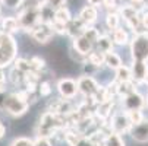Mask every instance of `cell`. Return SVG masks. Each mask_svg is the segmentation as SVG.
Segmentation results:
<instances>
[{"label":"cell","instance_id":"7","mask_svg":"<svg viewBox=\"0 0 148 146\" xmlns=\"http://www.w3.org/2000/svg\"><path fill=\"white\" fill-rule=\"evenodd\" d=\"M57 91L60 94L62 98L65 99H72L76 96L78 94V85H76V80L65 77V79H60L57 82Z\"/></svg>","mask_w":148,"mask_h":146},{"label":"cell","instance_id":"18","mask_svg":"<svg viewBox=\"0 0 148 146\" xmlns=\"http://www.w3.org/2000/svg\"><path fill=\"white\" fill-rule=\"evenodd\" d=\"M21 28H19V24H18V19L13 18V16H6L3 18L2 20V31L3 32H8V34H13V32H18Z\"/></svg>","mask_w":148,"mask_h":146},{"label":"cell","instance_id":"23","mask_svg":"<svg viewBox=\"0 0 148 146\" xmlns=\"http://www.w3.org/2000/svg\"><path fill=\"white\" fill-rule=\"evenodd\" d=\"M128 41H129V37H128V32L125 29H122L119 26L116 29H113V43L114 44L125 45V44H128Z\"/></svg>","mask_w":148,"mask_h":146},{"label":"cell","instance_id":"32","mask_svg":"<svg viewBox=\"0 0 148 146\" xmlns=\"http://www.w3.org/2000/svg\"><path fill=\"white\" fill-rule=\"evenodd\" d=\"M66 2H68V0H43V2H41V5L50 7L51 10H56V9H59V7H62V6H65Z\"/></svg>","mask_w":148,"mask_h":146},{"label":"cell","instance_id":"45","mask_svg":"<svg viewBox=\"0 0 148 146\" xmlns=\"http://www.w3.org/2000/svg\"><path fill=\"white\" fill-rule=\"evenodd\" d=\"M131 2H132V3H135V5H141V3L144 2V0H131Z\"/></svg>","mask_w":148,"mask_h":146},{"label":"cell","instance_id":"30","mask_svg":"<svg viewBox=\"0 0 148 146\" xmlns=\"http://www.w3.org/2000/svg\"><path fill=\"white\" fill-rule=\"evenodd\" d=\"M13 61H15V67H16L18 70H21V72L27 73V72L32 70V69H31L29 60H25V58H15Z\"/></svg>","mask_w":148,"mask_h":146},{"label":"cell","instance_id":"12","mask_svg":"<svg viewBox=\"0 0 148 146\" xmlns=\"http://www.w3.org/2000/svg\"><path fill=\"white\" fill-rule=\"evenodd\" d=\"M132 80L135 83H144L148 75V66H147V61H141V60H134L132 63Z\"/></svg>","mask_w":148,"mask_h":146},{"label":"cell","instance_id":"6","mask_svg":"<svg viewBox=\"0 0 148 146\" xmlns=\"http://www.w3.org/2000/svg\"><path fill=\"white\" fill-rule=\"evenodd\" d=\"M54 35V31L51 29L50 24H46V22H41L38 24L32 31H31V37L40 44H47L49 41L53 38Z\"/></svg>","mask_w":148,"mask_h":146},{"label":"cell","instance_id":"22","mask_svg":"<svg viewBox=\"0 0 148 146\" xmlns=\"http://www.w3.org/2000/svg\"><path fill=\"white\" fill-rule=\"evenodd\" d=\"M71 19H72V15H71V12L66 6H62V7L54 10V20H57V22L68 24Z\"/></svg>","mask_w":148,"mask_h":146},{"label":"cell","instance_id":"39","mask_svg":"<svg viewBox=\"0 0 148 146\" xmlns=\"http://www.w3.org/2000/svg\"><path fill=\"white\" fill-rule=\"evenodd\" d=\"M101 5L106 7V9H107V10H114L116 9V0H103V2H101Z\"/></svg>","mask_w":148,"mask_h":146},{"label":"cell","instance_id":"33","mask_svg":"<svg viewBox=\"0 0 148 146\" xmlns=\"http://www.w3.org/2000/svg\"><path fill=\"white\" fill-rule=\"evenodd\" d=\"M29 63H31V69L35 70V72H40V70H43L46 67V61L41 57H32L29 60Z\"/></svg>","mask_w":148,"mask_h":146},{"label":"cell","instance_id":"14","mask_svg":"<svg viewBox=\"0 0 148 146\" xmlns=\"http://www.w3.org/2000/svg\"><path fill=\"white\" fill-rule=\"evenodd\" d=\"M88 25H85L82 22V20L79 19V18H76V19H71L69 22L66 24V34L68 35H71L72 38H75V37H79V35H82L84 34V31H85V28H87Z\"/></svg>","mask_w":148,"mask_h":146},{"label":"cell","instance_id":"16","mask_svg":"<svg viewBox=\"0 0 148 146\" xmlns=\"http://www.w3.org/2000/svg\"><path fill=\"white\" fill-rule=\"evenodd\" d=\"M94 50L100 51V53H110L113 51V41L110 37L107 35H100L98 39H97V43L94 44Z\"/></svg>","mask_w":148,"mask_h":146},{"label":"cell","instance_id":"15","mask_svg":"<svg viewBox=\"0 0 148 146\" xmlns=\"http://www.w3.org/2000/svg\"><path fill=\"white\" fill-rule=\"evenodd\" d=\"M97 16H98V12H97V9H95V6H85L81 12H79V19L82 20L85 25H92L95 20H97Z\"/></svg>","mask_w":148,"mask_h":146},{"label":"cell","instance_id":"8","mask_svg":"<svg viewBox=\"0 0 148 146\" xmlns=\"http://www.w3.org/2000/svg\"><path fill=\"white\" fill-rule=\"evenodd\" d=\"M112 132H116L119 134H123V133H129V129H131V121L126 115V113H119L116 115H113L112 118Z\"/></svg>","mask_w":148,"mask_h":146},{"label":"cell","instance_id":"25","mask_svg":"<svg viewBox=\"0 0 148 146\" xmlns=\"http://www.w3.org/2000/svg\"><path fill=\"white\" fill-rule=\"evenodd\" d=\"M24 79H25V73L18 70L16 67H13L12 72L9 73V80H10L12 85H15V86L21 85V83H24Z\"/></svg>","mask_w":148,"mask_h":146},{"label":"cell","instance_id":"3","mask_svg":"<svg viewBox=\"0 0 148 146\" xmlns=\"http://www.w3.org/2000/svg\"><path fill=\"white\" fill-rule=\"evenodd\" d=\"M28 108H29V102L21 99L16 92L5 95V99H3V111L5 113H8L13 117H19V115L25 114Z\"/></svg>","mask_w":148,"mask_h":146},{"label":"cell","instance_id":"34","mask_svg":"<svg viewBox=\"0 0 148 146\" xmlns=\"http://www.w3.org/2000/svg\"><path fill=\"white\" fill-rule=\"evenodd\" d=\"M38 94L41 95V96H49L50 94H51V85H50V82H40L38 83Z\"/></svg>","mask_w":148,"mask_h":146},{"label":"cell","instance_id":"1","mask_svg":"<svg viewBox=\"0 0 148 146\" xmlns=\"http://www.w3.org/2000/svg\"><path fill=\"white\" fill-rule=\"evenodd\" d=\"M65 123H66V117L65 115H59V114H54L51 111H47V113L43 114V117H41V120H40L37 133H38V136L50 139L59 130L65 129V126H66Z\"/></svg>","mask_w":148,"mask_h":146},{"label":"cell","instance_id":"41","mask_svg":"<svg viewBox=\"0 0 148 146\" xmlns=\"http://www.w3.org/2000/svg\"><path fill=\"white\" fill-rule=\"evenodd\" d=\"M5 134H6V127H5V124L0 121V139H3Z\"/></svg>","mask_w":148,"mask_h":146},{"label":"cell","instance_id":"21","mask_svg":"<svg viewBox=\"0 0 148 146\" xmlns=\"http://www.w3.org/2000/svg\"><path fill=\"white\" fill-rule=\"evenodd\" d=\"M103 146H125V142L122 139V136L116 132H110L106 134Z\"/></svg>","mask_w":148,"mask_h":146},{"label":"cell","instance_id":"11","mask_svg":"<svg viewBox=\"0 0 148 146\" xmlns=\"http://www.w3.org/2000/svg\"><path fill=\"white\" fill-rule=\"evenodd\" d=\"M73 51H76L79 56L87 57L92 50H94V44L85 37V35H79L73 38Z\"/></svg>","mask_w":148,"mask_h":146},{"label":"cell","instance_id":"46","mask_svg":"<svg viewBox=\"0 0 148 146\" xmlns=\"http://www.w3.org/2000/svg\"><path fill=\"white\" fill-rule=\"evenodd\" d=\"M145 83H147V85H148V75H147V79H145Z\"/></svg>","mask_w":148,"mask_h":146},{"label":"cell","instance_id":"37","mask_svg":"<svg viewBox=\"0 0 148 146\" xmlns=\"http://www.w3.org/2000/svg\"><path fill=\"white\" fill-rule=\"evenodd\" d=\"M72 146H95V145L88 136H81Z\"/></svg>","mask_w":148,"mask_h":146},{"label":"cell","instance_id":"44","mask_svg":"<svg viewBox=\"0 0 148 146\" xmlns=\"http://www.w3.org/2000/svg\"><path fill=\"white\" fill-rule=\"evenodd\" d=\"M5 95L6 92H0V110L3 111V99H5Z\"/></svg>","mask_w":148,"mask_h":146},{"label":"cell","instance_id":"5","mask_svg":"<svg viewBox=\"0 0 148 146\" xmlns=\"http://www.w3.org/2000/svg\"><path fill=\"white\" fill-rule=\"evenodd\" d=\"M76 85H78V92H81L84 96H94L101 88L98 82L90 75L79 77L76 80Z\"/></svg>","mask_w":148,"mask_h":146},{"label":"cell","instance_id":"31","mask_svg":"<svg viewBox=\"0 0 148 146\" xmlns=\"http://www.w3.org/2000/svg\"><path fill=\"white\" fill-rule=\"evenodd\" d=\"M82 35H85L92 44H95V43H97V39H98V37H100V32H98V29H95L94 26H87Z\"/></svg>","mask_w":148,"mask_h":146},{"label":"cell","instance_id":"2","mask_svg":"<svg viewBox=\"0 0 148 146\" xmlns=\"http://www.w3.org/2000/svg\"><path fill=\"white\" fill-rule=\"evenodd\" d=\"M18 45L12 34L0 31V69L9 66L16 58Z\"/></svg>","mask_w":148,"mask_h":146},{"label":"cell","instance_id":"9","mask_svg":"<svg viewBox=\"0 0 148 146\" xmlns=\"http://www.w3.org/2000/svg\"><path fill=\"white\" fill-rule=\"evenodd\" d=\"M145 105H147L145 98L136 91L123 98V107L126 111L128 110H142Z\"/></svg>","mask_w":148,"mask_h":146},{"label":"cell","instance_id":"10","mask_svg":"<svg viewBox=\"0 0 148 146\" xmlns=\"http://www.w3.org/2000/svg\"><path fill=\"white\" fill-rule=\"evenodd\" d=\"M129 134L136 142H141V143L148 142V120H142L138 124H132L129 129Z\"/></svg>","mask_w":148,"mask_h":146},{"label":"cell","instance_id":"40","mask_svg":"<svg viewBox=\"0 0 148 146\" xmlns=\"http://www.w3.org/2000/svg\"><path fill=\"white\" fill-rule=\"evenodd\" d=\"M0 92H6V76L0 69Z\"/></svg>","mask_w":148,"mask_h":146},{"label":"cell","instance_id":"38","mask_svg":"<svg viewBox=\"0 0 148 146\" xmlns=\"http://www.w3.org/2000/svg\"><path fill=\"white\" fill-rule=\"evenodd\" d=\"M34 146H51V142L49 137H43V136H38L34 140Z\"/></svg>","mask_w":148,"mask_h":146},{"label":"cell","instance_id":"43","mask_svg":"<svg viewBox=\"0 0 148 146\" xmlns=\"http://www.w3.org/2000/svg\"><path fill=\"white\" fill-rule=\"evenodd\" d=\"M87 2H88L91 6H98V5H101L103 0H87Z\"/></svg>","mask_w":148,"mask_h":146},{"label":"cell","instance_id":"17","mask_svg":"<svg viewBox=\"0 0 148 146\" xmlns=\"http://www.w3.org/2000/svg\"><path fill=\"white\" fill-rule=\"evenodd\" d=\"M135 82L134 80H123V82H116V95L119 96H126L132 92H135Z\"/></svg>","mask_w":148,"mask_h":146},{"label":"cell","instance_id":"47","mask_svg":"<svg viewBox=\"0 0 148 146\" xmlns=\"http://www.w3.org/2000/svg\"><path fill=\"white\" fill-rule=\"evenodd\" d=\"M0 13H2V7H0Z\"/></svg>","mask_w":148,"mask_h":146},{"label":"cell","instance_id":"20","mask_svg":"<svg viewBox=\"0 0 148 146\" xmlns=\"http://www.w3.org/2000/svg\"><path fill=\"white\" fill-rule=\"evenodd\" d=\"M104 65L107 67H110V69H113V70H116L117 67L122 66V58L113 51L106 53L104 54Z\"/></svg>","mask_w":148,"mask_h":146},{"label":"cell","instance_id":"26","mask_svg":"<svg viewBox=\"0 0 148 146\" xmlns=\"http://www.w3.org/2000/svg\"><path fill=\"white\" fill-rule=\"evenodd\" d=\"M116 80L117 82H123V80H132V73L131 69L126 66H120L116 69Z\"/></svg>","mask_w":148,"mask_h":146},{"label":"cell","instance_id":"24","mask_svg":"<svg viewBox=\"0 0 148 146\" xmlns=\"http://www.w3.org/2000/svg\"><path fill=\"white\" fill-rule=\"evenodd\" d=\"M87 57H88V63H91V65L95 66L97 69L104 65V53H100V51H97V50H92Z\"/></svg>","mask_w":148,"mask_h":146},{"label":"cell","instance_id":"27","mask_svg":"<svg viewBox=\"0 0 148 146\" xmlns=\"http://www.w3.org/2000/svg\"><path fill=\"white\" fill-rule=\"evenodd\" d=\"M120 22V16L114 12H109L107 16H106V25L109 26V29H116L119 26Z\"/></svg>","mask_w":148,"mask_h":146},{"label":"cell","instance_id":"28","mask_svg":"<svg viewBox=\"0 0 148 146\" xmlns=\"http://www.w3.org/2000/svg\"><path fill=\"white\" fill-rule=\"evenodd\" d=\"M120 16L125 19V20H129V19H132V18H135V16H138V10L134 7V6H122V9H120Z\"/></svg>","mask_w":148,"mask_h":146},{"label":"cell","instance_id":"42","mask_svg":"<svg viewBox=\"0 0 148 146\" xmlns=\"http://www.w3.org/2000/svg\"><path fill=\"white\" fill-rule=\"evenodd\" d=\"M142 25H144L145 29H148V12L142 16Z\"/></svg>","mask_w":148,"mask_h":146},{"label":"cell","instance_id":"29","mask_svg":"<svg viewBox=\"0 0 148 146\" xmlns=\"http://www.w3.org/2000/svg\"><path fill=\"white\" fill-rule=\"evenodd\" d=\"M126 115H128L131 124H138V123H141L144 120V115H142L141 110H128Z\"/></svg>","mask_w":148,"mask_h":146},{"label":"cell","instance_id":"35","mask_svg":"<svg viewBox=\"0 0 148 146\" xmlns=\"http://www.w3.org/2000/svg\"><path fill=\"white\" fill-rule=\"evenodd\" d=\"M50 26L54 31V34H66V24H62V22H57V20H53V22H50Z\"/></svg>","mask_w":148,"mask_h":146},{"label":"cell","instance_id":"4","mask_svg":"<svg viewBox=\"0 0 148 146\" xmlns=\"http://www.w3.org/2000/svg\"><path fill=\"white\" fill-rule=\"evenodd\" d=\"M131 51L134 60L148 61V34H136L132 39Z\"/></svg>","mask_w":148,"mask_h":146},{"label":"cell","instance_id":"13","mask_svg":"<svg viewBox=\"0 0 148 146\" xmlns=\"http://www.w3.org/2000/svg\"><path fill=\"white\" fill-rule=\"evenodd\" d=\"M49 111H51V113H54V114H59V115H69V114H72L73 113V108H72V105H71V102H69V99H57V101H54L53 104H51V107H50V110Z\"/></svg>","mask_w":148,"mask_h":146},{"label":"cell","instance_id":"36","mask_svg":"<svg viewBox=\"0 0 148 146\" xmlns=\"http://www.w3.org/2000/svg\"><path fill=\"white\" fill-rule=\"evenodd\" d=\"M10 146H34V140H31L28 137H18L12 142Z\"/></svg>","mask_w":148,"mask_h":146},{"label":"cell","instance_id":"19","mask_svg":"<svg viewBox=\"0 0 148 146\" xmlns=\"http://www.w3.org/2000/svg\"><path fill=\"white\" fill-rule=\"evenodd\" d=\"M112 107H113V99L97 104V108H95V114H97V117H100L101 120H106V118L110 115Z\"/></svg>","mask_w":148,"mask_h":146}]
</instances>
